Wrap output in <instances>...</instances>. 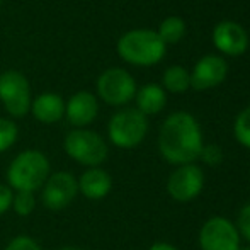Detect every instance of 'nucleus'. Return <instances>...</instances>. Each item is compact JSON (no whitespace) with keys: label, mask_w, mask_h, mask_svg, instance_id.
<instances>
[{"label":"nucleus","mask_w":250,"mask_h":250,"mask_svg":"<svg viewBox=\"0 0 250 250\" xmlns=\"http://www.w3.org/2000/svg\"><path fill=\"white\" fill-rule=\"evenodd\" d=\"M201 148L203 133L194 116L179 111L165 119L158 135V150L168 164H194L196 158H199Z\"/></svg>","instance_id":"obj_1"},{"label":"nucleus","mask_w":250,"mask_h":250,"mask_svg":"<svg viewBox=\"0 0 250 250\" xmlns=\"http://www.w3.org/2000/svg\"><path fill=\"white\" fill-rule=\"evenodd\" d=\"M204 188V172L196 164L179 165L167 181V192L179 203H189L201 194Z\"/></svg>","instance_id":"obj_10"},{"label":"nucleus","mask_w":250,"mask_h":250,"mask_svg":"<svg viewBox=\"0 0 250 250\" xmlns=\"http://www.w3.org/2000/svg\"><path fill=\"white\" fill-rule=\"evenodd\" d=\"M228 73V66L221 56L206 55L196 63L194 70L191 73V85L196 90L211 89L220 85Z\"/></svg>","instance_id":"obj_12"},{"label":"nucleus","mask_w":250,"mask_h":250,"mask_svg":"<svg viewBox=\"0 0 250 250\" xmlns=\"http://www.w3.org/2000/svg\"><path fill=\"white\" fill-rule=\"evenodd\" d=\"M41 189H43L41 201L44 208L50 211H63L73 203V199L79 194L77 177L65 170L50 174Z\"/></svg>","instance_id":"obj_9"},{"label":"nucleus","mask_w":250,"mask_h":250,"mask_svg":"<svg viewBox=\"0 0 250 250\" xmlns=\"http://www.w3.org/2000/svg\"><path fill=\"white\" fill-rule=\"evenodd\" d=\"M79 192L83 194V198L99 201L104 199L112 189V177L101 167L87 168L79 179Z\"/></svg>","instance_id":"obj_14"},{"label":"nucleus","mask_w":250,"mask_h":250,"mask_svg":"<svg viewBox=\"0 0 250 250\" xmlns=\"http://www.w3.org/2000/svg\"><path fill=\"white\" fill-rule=\"evenodd\" d=\"M136 105L138 111L145 116L157 114L167 104V96L165 90L157 83H146L140 90H136Z\"/></svg>","instance_id":"obj_16"},{"label":"nucleus","mask_w":250,"mask_h":250,"mask_svg":"<svg viewBox=\"0 0 250 250\" xmlns=\"http://www.w3.org/2000/svg\"><path fill=\"white\" fill-rule=\"evenodd\" d=\"M146 133H148L146 116L133 107L118 111L107 126L109 140L118 148H135L145 140Z\"/></svg>","instance_id":"obj_5"},{"label":"nucleus","mask_w":250,"mask_h":250,"mask_svg":"<svg viewBox=\"0 0 250 250\" xmlns=\"http://www.w3.org/2000/svg\"><path fill=\"white\" fill-rule=\"evenodd\" d=\"M164 85L174 94H182L191 87V73L181 65H172L164 73Z\"/></svg>","instance_id":"obj_17"},{"label":"nucleus","mask_w":250,"mask_h":250,"mask_svg":"<svg viewBox=\"0 0 250 250\" xmlns=\"http://www.w3.org/2000/svg\"><path fill=\"white\" fill-rule=\"evenodd\" d=\"M237 230L245 240L250 242V203L245 204V206L240 209V213H238Z\"/></svg>","instance_id":"obj_24"},{"label":"nucleus","mask_w":250,"mask_h":250,"mask_svg":"<svg viewBox=\"0 0 250 250\" xmlns=\"http://www.w3.org/2000/svg\"><path fill=\"white\" fill-rule=\"evenodd\" d=\"M199 158L206 165L216 167V165H220L221 162H223V150H221L218 145H203Z\"/></svg>","instance_id":"obj_22"},{"label":"nucleus","mask_w":250,"mask_h":250,"mask_svg":"<svg viewBox=\"0 0 250 250\" xmlns=\"http://www.w3.org/2000/svg\"><path fill=\"white\" fill-rule=\"evenodd\" d=\"M238 250H250V247H240Z\"/></svg>","instance_id":"obj_28"},{"label":"nucleus","mask_w":250,"mask_h":250,"mask_svg":"<svg viewBox=\"0 0 250 250\" xmlns=\"http://www.w3.org/2000/svg\"><path fill=\"white\" fill-rule=\"evenodd\" d=\"M63 148L72 160L89 168L104 164L109 153L107 143L99 133L85 128L72 129L63 140Z\"/></svg>","instance_id":"obj_4"},{"label":"nucleus","mask_w":250,"mask_h":250,"mask_svg":"<svg viewBox=\"0 0 250 250\" xmlns=\"http://www.w3.org/2000/svg\"><path fill=\"white\" fill-rule=\"evenodd\" d=\"M10 209L16 211V214H19V216H29V214H33L34 209H36L34 192H24V191L14 192L12 208Z\"/></svg>","instance_id":"obj_20"},{"label":"nucleus","mask_w":250,"mask_h":250,"mask_svg":"<svg viewBox=\"0 0 250 250\" xmlns=\"http://www.w3.org/2000/svg\"><path fill=\"white\" fill-rule=\"evenodd\" d=\"M118 53L128 63L140 66H150L164 58L165 43L158 36L157 31L133 29L119 38Z\"/></svg>","instance_id":"obj_3"},{"label":"nucleus","mask_w":250,"mask_h":250,"mask_svg":"<svg viewBox=\"0 0 250 250\" xmlns=\"http://www.w3.org/2000/svg\"><path fill=\"white\" fill-rule=\"evenodd\" d=\"M14 191L7 184H0V214H5L12 208Z\"/></svg>","instance_id":"obj_25"},{"label":"nucleus","mask_w":250,"mask_h":250,"mask_svg":"<svg viewBox=\"0 0 250 250\" xmlns=\"http://www.w3.org/2000/svg\"><path fill=\"white\" fill-rule=\"evenodd\" d=\"M31 112L40 123L53 125L65 116V102L56 94H41L31 102Z\"/></svg>","instance_id":"obj_15"},{"label":"nucleus","mask_w":250,"mask_h":250,"mask_svg":"<svg viewBox=\"0 0 250 250\" xmlns=\"http://www.w3.org/2000/svg\"><path fill=\"white\" fill-rule=\"evenodd\" d=\"M0 101L12 118H22L31 111V87L21 72L0 73Z\"/></svg>","instance_id":"obj_6"},{"label":"nucleus","mask_w":250,"mask_h":250,"mask_svg":"<svg viewBox=\"0 0 250 250\" xmlns=\"http://www.w3.org/2000/svg\"><path fill=\"white\" fill-rule=\"evenodd\" d=\"M233 133L237 142L245 148H250V105L245 107L240 114L237 116L233 125Z\"/></svg>","instance_id":"obj_19"},{"label":"nucleus","mask_w":250,"mask_h":250,"mask_svg":"<svg viewBox=\"0 0 250 250\" xmlns=\"http://www.w3.org/2000/svg\"><path fill=\"white\" fill-rule=\"evenodd\" d=\"M97 94L111 105L128 104L136 96L135 79L123 68H109L97 79Z\"/></svg>","instance_id":"obj_8"},{"label":"nucleus","mask_w":250,"mask_h":250,"mask_svg":"<svg viewBox=\"0 0 250 250\" xmlns=\"http://www.w3.org/2000/svg\"><path fill=\"white\" fill-rule=\"evenodd\" d=\"M148 250H179V249L170 244H167V242H157V244L151 245Z\"/></svg>","instance_id":"obj_26"},{"label":"nucleus","mask_w":250,"mask_h":250,"mask_svg":"<svg viewBox=\"0 0 250 250\" xmlns=\"http://www.w3.org/2000/svg\"><path fill=\"white\" fill-rule=\"evenodd\" d=\"M3 250H43V249H41V245L34 238L27 237V235H19V237H14Z\"/></svg>","instance_id":"obj_23"},{"label":"nucleus","mask_w":250,"mask_h":250,"mask_svg":"<svg viewBox=\"0 0 250 250\" xmlns=\"http://www.w3.org/2000/svg\"><path fill=\"white\" fill-rule=\"evenodd\" d=\"M199 247L201 250H238L240 233L237 225L223 216L209 218L199 231Z\"/></svg>","instance_id":"obj_7"},{"label":"nucleus","mask_w":250,"mask_h":250,"mask_svg":"<svg viewBox=\"0 0 250 250\" xmlns=\"http://www.w3.org/2000/svg\"><path fill=\"white\" fill-rule=\"evenodd\" d=\"M51 165L40 150H24L10 162L7 168V182L12 191L36 192L50 177Z\"/></svg>","instance_id":"obj_2"},{"label":"nucleus","mask_w":250,"mask_h":250,"mask_svg":"<svg viewBox=\"0 0 250 250\" xmlns=\"http://www.w3.org/2000/svg\"><path fill=\"white\" fill-rule=\"evenodd\" d=\"M213 43L220 51L238 56L249 48V34L235 21H221L213 29Z\"/></svg>","instance_id":"obj_11"},{"label":"nucleus","mask_w":250,"mask_h":250,"mask_svg":"<svg viewBox=\"0 0 250 250\" xmlns=\"http://www.w3.org/2000/svg\"><path fill=\"white\" fill-rule=\"evenodd\" d=\"M97 112H99V104H97L96 96L87 90L73 94L65 104V116L70 125L75 128L89 126L97 118Z\"/></svg>","instance_id":"obj_13"},{"label":"nucleus","mask_w":250,"mask_h":250,"mask_svg":"<svg viewBox=\"0 0 250 250\" xmlns=\"http://www.w3.org/2000/svg\"><path fill=\"white\" fill-rule=\"evenodd\" d=\"M0 3H2V0H0Z\"/></svg>","instance_id":"obj_29"},{"label":"nucleus","mask_w":250,"mask_h":250,"mask_svg":"<svg viewBox=\"0 0 250 250\" xmlns=\"http://www.w3.org/2000/svg\"><path fill=\"white\" fill-rule=\"evenodd\" d=\"M186 33V22L177 16H170L167 19L162 21L160 29H158V36L162 38L165 44L167 43H177Z\"/></svg>","instance_id":"obj_18"},{"label":"nucleus","mask_w":250,"mask_h":250,"mask_svg":"<svg viewBox=\"0 0 250 250\" xmlns=\"http://www.w3.org/2000/svg\"><path fill=\"white\" fill-rule=\"evenodd\" d=\"M58 250H82V249L75 247V245H63V247H60Z\"/></svg>","instance_id":"obj_27"},{"label":"nucleus","mask_w":250,"mask_h":250,"mask_svg":"<svg viewBox=\"0 0 250 250\" xmlns=\"http://www.w3.org/2000/svg\"><path fill=\"white\" fill-rule=\"evenodd\" d=\"M17 135H19V129H17L16 123L10 119L0 118V153L7 151L16 143Z\"/></svg>","instance_id":"obj_21"}]
</instances>
